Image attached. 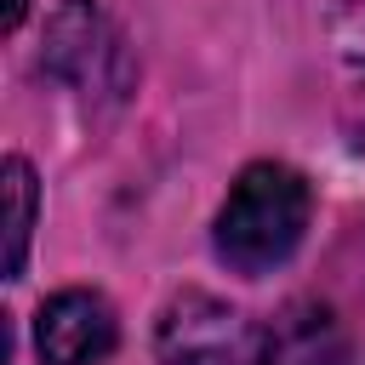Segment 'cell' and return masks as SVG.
I'll return each mask as SVG.
<instances>
[{
	"instance_id": "3",
	"label": "cell",
	"mask_w": 365,
	"mask_h": 365,
	"mask_svg": "<svg viewBox=\"0 0 365 365\" xmlns=\"http://www.w3.org/2000/svg\"><path fill=\"white\" fill-rule=\"evenodd\" d=\"M160 365H257V331L211 291H177L154 325Z\"/></svg>"
},
{
	"instance_id": "6",
	"label": "cell",
	"mask_w": 365,
	"mask_h": 365,
	"mask_svg": "<svg viewBox=\"0 0 365 365\" xmlns=\"http://www.w3.org/2000/svg\"><path fill=\"white\" fill-rule=\"evenodd\" d=\"M34 171H29V160H6V205H11V217H6V279H17L23 274V257H29V234H34Z\"/></svg>"
},
{
	"instance_id": "5",
	"label": "cell",
	"mask_w": 365,
	"mask_h": 365,
	"mask_svg": "<svg viewBox=\"0 0 365 365\" xmlns=\"http://www.w3.org/2000/svg\"><path fill=\"white\" fill-rule=\"evenodd\" d=\"M257 365H348V331L319 297H297L257 336Z\"/></svg>"
},
{
	"instance_id": "7",
	"label": "cell",
	"mask_w": 365,
	"mask_h": 365,
	"mask_svg": "<svg viewBox=\"0 0 365 365\" xmlns=\"http://www.w3.org/2000/svg\"><path fill=\"white\" fill-rule=\"evenodd\" d=\"M23 23V0H6V29H17Z\"/></svg>"
},
{
	"instance_id": "2",
	"label": "cell",
	"mask_w": 365,
	"mask_h": 365,
	"mask_svg": "<svg viewBox=\"0 0 365 365\" xmlns=\"http://www.w3.org/2000/svg\"><path fill=\"white\" fill-rule=\"evenodd\" d=\"M46 74L63 80L68 91H80L86 103H125L137 68L131 51L120 40V29L91 6V0H63L46 23V51H40Z\"/></svg>"
},
{
	"instance_id": "1",
	"label": "cell",
	"mask_w": 365,
	"mask_h": 365,
	"mask_svg": "<svg viewBox=\"0 0 365 365\" xmlns=\"http://www.w3.org/2000/svg\"><path fill=\"white\" fill-rule=\"evenodd\" d=\"M308 211H314V194L302 171L279 160H257L240 171V182L217 211V257L234 274H268L302 245Z\"/></svg>"
},
{
	"instance_id": "4",
	"label": "cell",
	"mask_w": 365,
	"mask_h": 365,
	"mask_svg": "<svg viewBox=\"0 0 365 365\" xmlns=\"http://www.w3.org/2000/svg\"><path fill=\"white\" fill-rule=\"evenodd\" d=\"M114 342H120V325L97 291H57L34 319L40 365H103Z\"/></svg>"
}]
</instances>
